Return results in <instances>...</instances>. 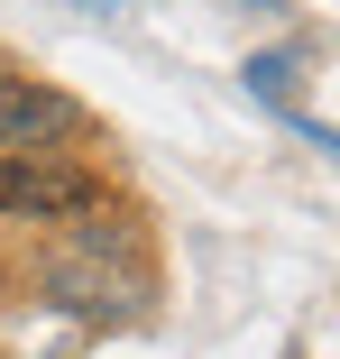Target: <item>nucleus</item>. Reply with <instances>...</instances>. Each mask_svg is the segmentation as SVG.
Returning <instances> with one entry per match:
<instances>
[{"mask_svg": "<svg viewBox=\"0 0 340 359\" xmlns=\"http://www.w3.org/2000/svg\"><path fill=\"white\" fill-rule=\"evenodd\" d=\"M83 129V102L37 74H0V157H46Z\"/></svg>", "mask_w": 340, "mask_h": 359, "instance_id": "obj_2", "label": "nucleus"}, {"mask_svg": "<svg viewBox=\"0 0 340 359\" xmlns=\"http://www.w3.org/2000/svg\"><path fill=\"white\" fill-rule=\"evenodd\" d=\"M101 203V175L74 166L64 148L46 157H0V212H19V222H74V212Z\"/></svg>", "mask_w": 340, "mask_h": 359, "instance_id": "obj_1", "label": "nucleus"}, {"mask_svg": "<svg viewBox=\"0 0 340 359\" xmlns=\"http://www.w3.org/2000/svg\"><path fill=\"white\" fill-rule=\"evenodd\" d=\"M248 83H267V93L285 102V93H295V65H285V55H248Z\"/></svg>", "mask_w": 340, "mask_h": 359, "instance_id": "obj_3", "label": "nucleus"}]
</instances>
